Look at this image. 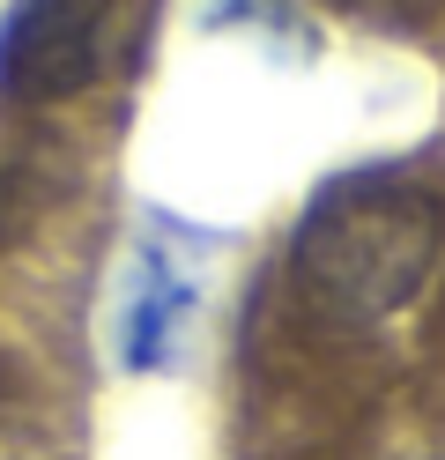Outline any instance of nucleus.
Masks as SVG:
<instances>
[{
  "label": "nucleus",
  "instance_id": "nucleus-2",
  "mask_svg": "<svg viewBox=\"0 0 445 460\" xmlns=\"http://www.w3.org/2000/svg\"><path fill=\"white\" fill-rule=\"evenodd\" d=\"M111 0H15L0 31V97L59 104L104 75Z\"/></svg>",
  "mask_w": 445,
  "mask_h": 460
},
{
  "label": "nucleus",
  "instance_id": "nucleus-1",
  "mask_svg": "<svg viewBox=\"0 0 445 460\" xmlns=\"http://www.w3.org/2000/svg\"><path fill=\"white\" fill-rule=\"evenodd\" d=\"M438 238L445 216L423 186L386 179V171H349L297 223V282L326 320L378 327L431 282Z\"/></svg>",
  "mask_w": 445,
  "mask_h": 460
}]
</instances>
